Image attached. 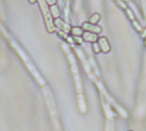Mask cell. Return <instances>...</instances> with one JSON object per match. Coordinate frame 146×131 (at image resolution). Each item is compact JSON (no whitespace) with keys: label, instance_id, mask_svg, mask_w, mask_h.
Listing matches in <instances>:
<instances>
[{"label":"cell","instance_id":"obj_1","mask_svg":"<svg viewBox=\"0 0 146 131\" xmlns=\"http://www.w3.org/2000/svg\"><path fill=\"white\" fill-rule=\"evenodd\" d=\"M37 3L41 11V14L44 17V22H45V25H46V28L47 32L48 33L55 32L56 28L53 24V19L51 15L50 6L46 4V0H37Z\"/></svg>","mask_w":146,"mask_h":131},{"label":"cell","instance_id":"obj_2","mask_svg":"<svg viewBox=\"0 0 146 131\" xmlns=\"http://www.w3.org/2000/svg\"><path fill=\"white\" fill-rule=\"evenodd\" d=\"M53 24L55 26V28H58L61 32H64L65 34H70V30H71V26L70 24H68L67 22H65L63 19L61 18H56L53 20Z\"/></svg>","mask_w":146,"mask_h":131},{"label":"cell","instance_id":"obj_3","mask_svg":"<svg viewBox=\"0 0 146 131\" xmlns=\"http://www.w3.org/2000/svg\"><path fill=\"white\" fill-rule=\"evenodd\" d=\"M84 31H86V32H91V33H95V34H101L102 31V28L101 26L99 25H96V24H91L89 22H85L83 23L82 27Z\"/></svg>","mask_w":146,"mask_h":131},{"label":"cell","instance_id":"obj_4","mask_svg":"<svg viewBox=\"0 0 146 131\" xmlns=\"http://www.w3.org/2000/svg\"><path fill=\"white\" fill-rule=\"evenodd\" d=\"M97 43L101 48V51L104 52V53H108L111 50V46H110V44L108 42V40L107 39L106 37H101L98 39L97 40Z\"/></svg>","mask_w":146,"mask_h":131},{"label":"cell","instance_id":"obj_5","mask_svg":"<svg viewBox=\"0 0 146 131\" xmlns=\"http://www.w3.org/2000/svg\"><path fill=\"white\" fill-rule=\"evenodd\" d=\"M82 38L84 39V41H86V42H89V43H95V42H97L99 37H98V34H95V33H91V32H86L84 31L83 35H82Z\"/></svg>","mask_w":146,"mask_h":131},{"label":"cell","instance_id":"obj_6","mask_svg":"<svg viewBox=\"0 0 146 131\" xmlns=\"http://www.w3.org/2000/svg\"><path fill=\"white\" fill-rule=\"evenodd\" d=\"M50 11H51L52 17H53L54 19L59 17V16H60V11H59V8H58V6L57 4L50 6Z\"/></svg>","mask_w":146,"mask_h":131},{"label":"cell","instance_id":"obj_7","mask_svg":"<svg viewBox=\"0 0 146 131\" xmlns=\"http://www.w3.org/2000/svg\"><path fill=\"white\" fill-rule=\"evenodd\" d=\"M84 30L82 28L80 27H71V30H70V34L73 36H82L84 34Z\"/></svg>","mask_w":146,"mask_h":131},{"label":"cell","instance_id":"obj_8","mask_svg":"<svg viewBox=\"0 0 146 131\" xmlns=\"http://www.w3.org/2000/svg\"><path fill=\"white\" fill-rule=\"evenodd\" d=\"M100 19H101L100 14H98V13H94V14L91 15V16L90 17L89 22L91 23V24H97V23L99 22Z\"/></svg>","mask_w":146,"mask_h":131},{"label":"cell","instance_id":"obj_9","mask_svg":"<svg viewBox=\"0 0 146 131\" xmlns=\"http://www.w3.org/2000/svg\"><path fill=\"white\" fill-rule=\"evenodd\" d=\"M113 1H115L116 4H117L121 9H123V10H126V9L128 8L127 5L123 1V0H113Z\"/></svg>","mask_w":146,"mask_h":131},{"label":"cell","instance_id":"obj_10","mask_svg":"<svg viewBox=\"0 0 146 131\" xmlns=\"http://www.w3.org/2000/svg\"><path fill=\"white\" fill-rule=\"evenodd\" d=\"M125 12H126L127 16H128L129 19L131 20V22H133L134 20H136V18H135V16H134V14L132 13V11H131L129 8H127V9L125 10Z\"/></svg>","mask_w":146,"mask_h":131},{"label":"cell","instance_id":"obj_11","mask_svg":"<svg viewBox=\"0 0 146 131\" xmlns=\"http://www.w3.org/2000/svg\"><path fill=\"white\" fill-rule=\"evenodd\" d=\"M92 49H93V51H94L95 53H99V52L101 51V48H100V46H99V45H98L97 42L93 43V45H92Z\"/></svg>","mask_w":146,"mask_h":131},{"label":"cell","instance_id":"obj_12","mask_svg":"<svg viewBox=\"0 0 146 131\" xmlns=\"http://www.w3.org/2000/svg\"><path fill=\"white\" fill-rule=\"evenodd\" d=\"M72 39H73V41L77 44H82L84 39L81 36H72Z\"/></svg>","mask_w":146,"mask_h":131},{"label":"cell","instance_id":"obj_13","mask_svg":"<svg viewBox=\"0 0 146 131\" xmlns=\"http://www.w3.org/2000/svg\"><path fill=\"white\" fill-rule=\"evenodd\" d=\"M64 3H65V10H66V12H69V11H70V0H64Z\"/></svg>","mask_w":146,"mask_h":131},{"label":"cell","instance_id":"obj_14","mask_svg":"<svg viewBox=\"0 0 146 131\" xmlns=\"http://www.w3.org/2000/svg\"><path fill=\"white\" fill-rule=\"evenodd\" d=\"M46 2L49 6H51V5H53L57 4V0H46Z\"/></svg>","mask_w":146,"mask_h":131},{"label":"cell","instance_id":"obj_15","mask_svg":"<svg viewBox=\"0 0 146 131\" xmlns=\"http://www.w3.org/2000/svg\"><path fill=\"white\" fill-rule=\"evenodd\" d=\"M141 37H142V38H145V37H146V28L143 29V30L142 31V33H141Z\"/></svg>","mask_w":146,"mask_h":131},{"label":"cell","instance_id":"obj_16","mask_svg":"<svg viewBox=\"0 0 146 131\" xmlns=\"http://www.w3.org/2000/svg\"><path fill=\"white\" fill-rule=\"evenodd\" d=\"M28 1L30 5H35L37 2V0H28Z\"/></svg>","mask_w":146,"mask_h":131},{"label":"cell","instance_id":"obj_17","mask_svg":"<svg viewBox=\"0 0 146 131\" xmlns=\"http://www.w3.org/2000/svg\"><path fill=\"white\" fill-rule=\"evenodd\" d=\"M145 46H146V39H145Z\"/></svg>","mask_w":146,"mask_h":131},{"label":"cell","instance_id":"obj_18","mask_svg":"<svg viewBox=\"0 0 146 131\" xmlns=\"http://www.w3.org/2000/svg\"><path fill=\"white\" fill-rule=\"evenodd\" d=\"M129 131H131V130H129Z\"/></svg>","mask_w":146,"mask_h":131}]
</instances>
